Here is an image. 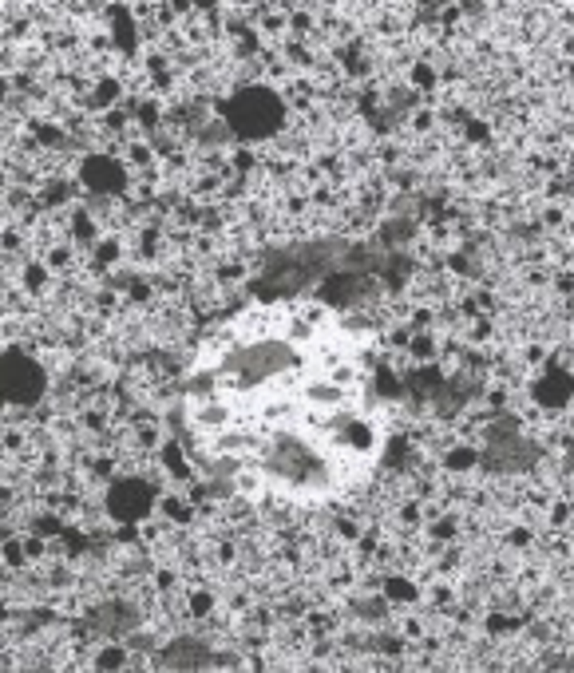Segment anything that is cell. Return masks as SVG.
<instances>
[{
	"instance_id": "cell-1",
	"label": "cell",
	"mask_w": 574,
	"mask_h": 673,
	"mask_svg": "<svg viewBox=\"0 0 574 673\" xmlns=\"http://www.w3.org/2000/svg\"><path fill=\"white\" fill-rule=\"evenodd\" d=\"M182 428L234 492L301 507L341 499L388 443L373 333L317 302L242 309L194 352Z\"/></svg>"
}]
</instances>
